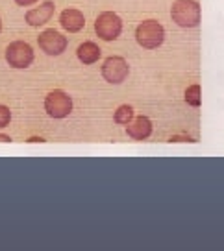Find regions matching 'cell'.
I'll return each instance as SVG.
<instances>
[{
	"label": "cell",
	"mask_w": 224,
	"mask_h": 251,
	"mask_svg": "<svg viewBox=\"0 0 224 251\" xmlns=\"http://www.w3.org/2000/svg\"><path fill=\"white\" fill-rule=\"evenodd\" d=\"M170 17L180 28H196L202 21V8L198 0H174L170 6Z\"/></svg>",
	"instance_id": "1"
},
{
	"label": "cell",
	"mask_w": 224,
	"mask_h": 251,
	"mask_svg": "<svg viewBox=\"0 0 224 251\" xmlns=\"http://www.w3.org/2000/svg\"><path fill=\"white\" fill-rule=\"evenodd\" d=\"M136 41L146 50H156L163 45L165 41V28L163 24L154 21V19H146L143 23H139L136 30Z\"/></svg>",
	"instance_id": "2"
},
{
	"label": "cell",
	"mask_w": 224,
	"mask_h": 251,
	"mask_svg": "<svg viewBox=\"0 0 224 251\" xmlns=\"http://www.w3.org/2000/svg\"><path fill=\"white\" fill-rule=\"evenodd\" d=\"M95 33L102 41H115L122 33V21L117 13L104 11L95 19Z\"/></svg>",
	"instance_id": "3"
},
{
	"label": "cell",
	"mask_w": 224,
	"mask_h": 251,
	"mask_svg": "<svg viewBox=\"0 0 224 251\" xmlns=\"http://www.w3.org/2000/svg\"><path fill=\"white\" fill-rule=\"evenodd\" d=\"M72 98L65 91H50L45 98V111L52 118H65L72 113Z\"/></svg>",
	"instance_id": "4"
},
{
	"label": "cell",
	"mask_w": 224,
	"mask_h": 251,
	"mask_svg": "<svg viewBox=\"0 0 224 251\" xmlns=\"http://www.w3.org/2000/svg\"><path fill=\"white\" fill-rule=\"evenodd\" d=\"M33 48L24 41H13L6 48V61L11 69H28L33 63Z\"/></svg>",
	"instance_id": "5"
},
{
	"label": "cell",
	"mask_w": 224,
	"mask_h": 251,
	"mask_svg": "<svg viewBox=\"0 0 224 251\" xmlns=\"http://www.w3.org/2000/svg\"><path fill=\"white\" fill-rule=\"evenodd\" d=\"M130 74V65L124 57L120 55H110L102 63V78L112 83V85H120Z\"/></svg>",
	"instance_id": "6"
},
{
	"label": "cell",
	"mask_w": 224,
	"mask_h": 251,
	"mask_svg": "<svg viewBox=\"0 0 224 251\" xmlns=\"http://www.w3.org/2000/svg\"><path fill=\"white\" fill-rule=\"evenodd\" d=\"M37 45L47 55L56 57V55H61L67 50L69 43H67V37L63 33H59L56 30H45L37 35Z\"/></svg>",
	"instance_id": "7"
},
{
	"label": "cell",
	"mask_w": 224,
	"mask_h": 251,
	"mask_svg": "<svg viewBox=\"0 0 224 251\" xmlns=\"http://www.w3.org/2000/svg\"><path fill=\"white\" fill-rule=\"evenodd\" d=\"M54 11H56V4L52 0H45V2H41V6H37L32 11H28L24 15V21L32 28H39V26H45L52 19Z\"/></svg>",
	"instance_id": "8"
},
{
	"label": "cell",
	"mask_w": 224,
	"mask_h": 251,
	"mask_svg": "<svg viewBox=\"0 0 224 251\" xmlns=\"http://www.w3.org/2000/svg\"><path fill=\"white\" fill-rule=\"evenodd\" d=\"M152 120L148 117H134V120L126 126V133H128L130 139H134V141H146L150 135H152Z\"/></svg>",
	"instance_id": "9"
},
{
	"label": "cell",
	"mask_w": 224,
	"mask_h": 251,
	"mask_svg": "<svg viewBox=\"0 0 224 251\" xmlns=\"http://www.w3.org/2000/svg\"><path fill=\"white\" fill-rule=\"evenodd\" d=\"M59 24H61V28H65L67 31L78 33V31H82V28L85 26V15L82 13L80 9L67 8V9H63L61 15H59Z\"/></svg>",
	"instance_id": "10"
},
{
	"label": "cell",
	"mask_w": 224,
	"mask_h": 251,
	"mask_svg": "<svg viewBox=\"0 0 224 251\" xmlns=\"http://www.w3.org/2000/svg\"><path fill=\"white\" fill-rule=\"evenodd\" d=\"M100 47L93 43V41H85V43H82L78 50H76V57L80 59L84 65H93L100 59Z\"/></svg>",
	"instance_id": "11"
},
{
	"label": "cell",
	"mask_w": 224,
	"mask_h": 251,
	"mask_svg": "<svg viewBox=\"0 0 224 251\" xmlns=\"http://www.w3.org/2000/svg\"><path fill=\"white\" fill-rule=\"evenodd\" d=\"M134 117H136L134 107L128 105V103L119 105V107L115 109V113H113V120H115V124H119V126H128L130 122L134 120Z\"/></svg>",
	"instance_id": "12"
},
{
	"label": "cell",
	"mask_w": 224,
	"mask_h": 251,
	"mask_svg": "<svg viewBox=\"0 0 224 251\" xmlns=\"http://www.w3.org/2000/svg\"><path fill=\"white\" fill-rule=\"evenodd\" d=\"M185 102L189 103L191 107H200L202 103V89L200 85H191L185 89V94H184Z\"/></svg>",
	"instance_id": "13"
},
{
	"label": "cell",
	"mask_w": 224,
	"mask_h": 251,
	"mask_svg": "<svg viewBox=\"0 0 224 251\" xmlns=\"http://www.w3.org/2000/svg\"><path fill=\"white\" fill-rule=\"evenodd\" d=\"M9 122H11V111H9L8 105H2L0 103V129L8 127Z\"/></svg>",
	"instance_id": "14"
},
{
	"label": "cell",
	"mask_w": 224,
	"mask_h": 251,
	"mask_svg": "<svg viewBox=\"0 0 224 251\" xmlns=\"http://www.w3.org/2000/svg\"><path fill=\"white\" fill-rule=\"evenodd\" d=\"M168 142H196L195 137L187 133H180V135H172V137H168Z\"/></svg>",
	"instance_id": "15"
},
{
	"label": "cell",
	"mask_w": 224,
	"mask_h": 251,
	"mask_svg": "<svg viewBox=\"0 0 224 251\" xmlns=\"http://www.w3.org/2000/svg\"><path fill=\"white\" fill-rule=\"evenodd\" d=\"M35 2H37V0H15L17 6H32Z\"/></svg>",
	"instance_id": "16"
},
{
	"label": "cell",
	"mask_w": 224,
	"mask_h": 251,
	"mask_svg": "<svg viewBox=\"0 0 224 251\" xmlns=\"http://www.w3.org/2000/svg\"><path fill=\"white\" fill-rule=\"evenodd\" d=\"M0 142H11V137L6 133H0Z\"/></svg>",
	"instance_id": "17"
},
{
	"label": "cell",
	"mask_w": 224,
	"mask_h": 251,
	"mask_svg": "<svg viewBox=\"0 0 224 251\" xmlns=\"http://www.w3.org/2000/svg\"><path fill=\"white\" fill-rule=\"evenodd\" d=\"M28 142H45L43 137H32V139H28Z\"/></svg>",
	"instance_id": "18"
},
{
	"label": "cell",
	"mask_w": 224,
	"mask_h": 251,
	"mask_svg": "<svg viewBox=\"0 0 224 251\" xmlns=\"http://www.w3.org/2000/svg\"><path fill=\"white\" fill-rule=\"evenodd\" d=\"M0 31H2V19H0Z\"/></svg>",
	"instance_id": "19"
}]
</instances>
